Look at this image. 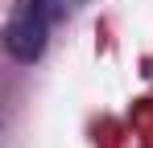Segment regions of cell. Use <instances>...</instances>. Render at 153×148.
<instances>
[{
    "instance_id": "6da1fadb",
    "label": "cell",
    "mask_w": 153,
    "mask_h": 148,
    "mask_svg": "<svg viewBox=\"0 0 153 148\" xmlns=\"http://www.w3.org/2000/svg\"><path fill=\"white\" fill-rule=\"evenodd\" d=\"M58 17L50 0H17V8L8 12V25H4V45L17 62L33 66L42 53H46V41H50V25Z\"/></svg>"
}]
</instances>
